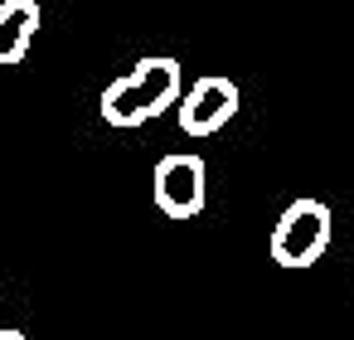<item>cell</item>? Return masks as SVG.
Segmentation results:
<instances>
[{"instance_id":"cell-1","label":"cell","mask_w":354,"mask_h":340,"mask_svg":"<svg viewBox=\"0 0 354 340\" xmlns=\"http://www.w3.org/2000/svg\"><path fill=\"white\" fill-rule=\"evenodd\" d=\"M180 93H185V69L165 54H146L131 64V73H122L117 83L102 88L97 112L112 127H146L160 112H170L180 102Z\"/></svg>"},{"instance_id":"cell-2","label":"cell","mask_w":354,"mask_h":340,"mask_svg":"<svg viewBox=\"0 0 354 340\" xmlns=\"http://www.w3.org/2000/svg\"><path fill=\"white\" fill-rule=\"evenodd\" d=\"M330 248V209L320 199H291L272 229V262L277 267H310Z\"/></svg>"},{"instance_id":"cell-3","label":"cell","mask_w":354,"mask_h":340,"mask_svg":"<svg viewBox=\"0 0 354 340\" xmlns=\"http://www.w3.org/2000/svg\"><path fill=\"white\" fill-rule=\"evenodd\" d=\"M151 195H156V209L170 214V219H194L204 209V195H209V170L194 151H170L156 161V175H151Z\"/></svg>"},{"instance_id":"cell-4","label":"cell","mask_w":354,"mask_h":340,"mask_svg":"<svg viewBox=\"0 0 354 340\" xmlns=\"http://www.w3.org/2000/svg\"><path fill=\"white\" fill-rule=\"evenodd\" d=\"M180 132L185 136H214L233 122L238 112V83L223 73H204L199 83H189V93H180Z\"/></svg>"},{"instance_id":"cell-5","label":"cell","mask_w":354,"mask_h":340,"mask_svg":"<svg viewBox=\"0 0 354 340\" xmlns=\"http://www.w3.org/2000/svg\"><path fill=\"white\" fill-rule=\"evenodd\" d=\"M0 340H30L25 330H15V325H0Z\"/></svg>"}]
</instances>
